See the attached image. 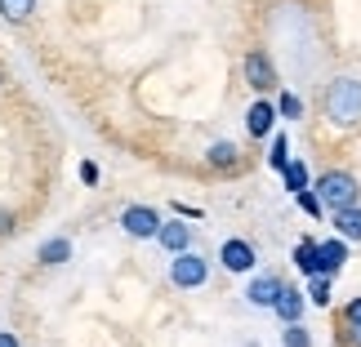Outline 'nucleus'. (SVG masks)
I'll use <instances>...</instances> for the list:
<instances>
[{
	"mask_svg": "<svg viewBox=\"0 0 361 347\" xmlns=\"http://www.w3.org/2000/svg\"><path fill=\"white\" fill-rule=\"evenodd\" d=\"M322 107H326V116L335 120L339 130H353V125H361V80H353V76L330 80Z\"/></svg>",
	"mask_w": 361,
	"mask_h": 347,
	"instance_id": "1",
	"label": "nucleus"
},
{
	"mask_svg": "<svg viewBox=\"0 0 361 347\" xmlns=\"http://www.w3.org/2000/svg\"><path fill=\"white\" fill-rule=\"evenodd\" d=\"M317 196H322V205H330L335 214L343 210H357V201H361V183L353 174H343V170H326L322 178H317Z\"/></svg>",
	"mask_w": 361,
	"mask_h": 347,
	"instance_id": "2",
	"label": "nucleus"
},
{
	"mask_svg": "<svg viewBox=\"0 0 361 347\" xmlns=\"http://www.w3.org/2000/svg\"><path fill=\"white\" fill-rule=\"evenodd\" d=\"M170 281L178 285V289H201L205 281H210V263H205L201 254H174V263H170Z\"/></svg>",
	"mask_w": 361,
	"mask_h": 347,
	"instance_id": "3",
	"label": "nucleus"
},
{
	"mask_svg": "<svg viewBox=\"0 0 361 347\" xmlns=\"http://www.w3.org/2000/svg\"><path fill=\"white\" fill-rule=\"evenodd\" d=\"M245 85L259 89V94L276 89V67H272V58H268V49H250V53H245Z\"/></svg>",
	"mask_w": 361,
	"mask_h": 347,
	"instance_id": "4",
	"label": "nucleus"
},
{
	"mask_svg": "<svg viewBox=\"0 0 361 347\" xmlns=\"http://www.w3.org/2000/svg\"><path fill=\"white\" fill-rule=\"evenodd\" d=\"M121 227L130 236H138V241H152V236L161 232V214L147 210V205H130V210L121 214Z\"/></svg>",
	"mask_w": 361,
	"mask_h": 347,
	"instance_id": "5",
	"label": "nucleus"
},
{
	"mask_svg": "<svg viewBox=\"0 0 361 347\" xmlns=\"http://www.w3.org/2000/svg\"><path fill=\"white\" fill-rule=\"evenodd\" d=\"M219 263H224L228 272H255L259 254H255V245H250V241L232 236V241H224V249H219Z\"/></svg>",
	"mask_w": 361,
	"mask_h": 347,
	"instance_id": "6",
	"label": "nucleus"
},
{
	"mask_svg": "<svg viewBox=\"0 0 361 347\" xmlns=\"http://www.w3.org/2000/svg\"><path fill=\"white\" fill-rule=\"evenodd\" d=\"M281 289H286V281H281V276H272V272H259L255 281H250L245 298L255 303V308H276V298H281Z\"/></svg>",
	"mask_w": 361,
	"mask_h": 347,
	"instance_id": "7",
	"label": "nucleus"
},
{
	"mask_svg": "<svg viewBox=\"0 0 361 347\" xmlns=\"http://www.w3.org/2000/svg\"><path fill=\"white\" fill-rule=\"evenodd\" d=\"M276 120H281V116H276V107H272L268 99H259V103L245 112V130H250V138H268Z\"/></svg>",
	"mask_w": 361,
	"mask_h": 347,
	"instance_id": "8",
	"label": "nucleus"
},
{
	"mask_svg": "<svg viewBox=\"0 0 361 347\" xmlns=\"http://www.w3.org/2000/svg\"><path fill=\"white\" fill-rule=\"evenodd\" d=\"M157 241L170 249V254H188V249H192V227L183 223V218H170V223H161Z\"/></svg>",
	"mask_w": 361,
	"mask_h": 347,
	"instance_id": "9",
	"label": "nucleus"
},
{
	"mask_svg": "<svg viewBox=\"0 0 361 347\" xmlns=\"http://www.w3.org/2000/svg\"><path fill=\"white\" fill-rule=\"evenodd\" d=\"M317 254H322V276H335L343 272V263H348V241H317Z\"/></svg>",
	"mask_w": 361,
	"mask_h": 347,
	"instance_id": "10",
	"label": "nucleus"
},
{
	"mask_svg": "<svg viewBox=\"0 0 361 347\" xmlns=\"http://www.w3.org/2000/svg\"><path fill=\"white\" fill-rule=\"evenodd\" d=\"M205 165L219 174H232V170H241V147L237 143H214L210 151H205Z\"/></svg>",
	"mask_w": 361,
	"mask_h": 347,
	"instance_id": "11",
	"label": "nucleus"
},
{
	"mask_svg": "<svg viewBox=\"0 0 361 347\" xmlns=\"http://www.w3.org/2000/svg\"><path fill=\"white\" fill-rule=\"evenodd\" d=\"M295 267L308 276V281L322 276V254H317V241H312V236H303V241L295 245Z\"/></svg>",
	"mask_w": 361,
	"mask_h": 347,
	"instance_id": "12",
	"label": "nucleus"
},
{
	"mask_svg": "<svg viewBox=\"0 0 361 347\" xmlns=\"http://www.w3.org/2000/svg\"><path fill=\"white\" fill-rule=\"evenodd\" d=\"M303 303H308V298H303V294H299L295 285H286V289H281V298H276V308H272V312L281 316L286 325H299V316H303Z\"/></svg>",
	"mask_w": 361,
	"mask_h": 347,
	"instance_id": "13",
	"label": "nucleus"
},
{
	"mask_svg": "<svg viewBox=\"0 0 361 347\" xmlns=\"http://www.w3.org/2000/svg\"><path fill=\"white\" fill-rule=\"evenodd\" d=\"M67 258H72V241H67V236H54V241L40 245V263H45V267H59Z\"/></svg>",
	"mask_w": 361,
	"mask_h": 347,
	"instance_id": "14",
	"label": "nucleus"
},
{
	"mask_svg": "<svg viewBox=\"0 0 361 347\" xmlns=\"http://www.w3.org/2000/svg\"><path fill=\"white\" fill-rule=\"evenodd\" d=\"M335 227H339V241H361V210L335 214Z\"/></svg>",
	"mask_w": 361,
	"mask_h": 347,
	"instance_id": "15",
	"label": "nucleus"
},
{
	"mask_svg": "<svg viewBox=\"0 0 361 347\" xmlns=\"http://www.w3.org/2000/svg\"><path fill=\"white\" fill-rule=\"evenodd\" d=\"M281 178H286V191H295V196H299V191H308V165H303V160H290Z\"/></svg>",
	"mask_w": 361,
	"mask_h": 347,
	"instance_id": "16",
	"label": "nucleus"
},
{
	"mask_svg": "<svg viewBox=\"0 0 361 347\" xmlns=\"http://www.w3.org/2000/svg\"><path fill=\"white\" fill-rule=\"evenodd\" d=\"M268 165L276 174H286V165H290V138L286 134H272V151H268Z\"/></svg>",
	"mask_w": 361,
	"mask_h": 347,
	"instance_id": "17",
	"label": "nucleus"
},
{
	"mask_svg": "<svg viewBox=\"0 0 361 347\" xmlns=\"http://www.w3.org/2000/svg\"><path fill=\"white\" fill-rule=\"evenodd\" d=\"M32 9H36V0H0V13H5L9 23H23V18H32Z\"/></svg>",
	"mask_w": 361,
	"mask_h": 347,
	"instance_id": "18",
	"label": "nucleus"
},
{
	"mask_svg": "<svg viewBox=\"0 0 361 347\" xmlns=\"http://www.w3.org/2000/svg\"><path fill=\"white\" fill-rule=\"evenodd\" d=\"M295 205H299V210L308 214V218H322V214H326V205H322V196H317V191H299Z\"/></svg>",
	"mask_w": 361,
	"mask_h": 347,
	"instance_id": "19",
	"label": "nucleus"
},
{
	"mask_svg": "<svg viewBox=\"0 0 361 347\" xmlns=\"http://www.w3.org/2000/svg\"><path fill=\"white\" fill-rule=\"evenodd\" d=\"M281 347H312V334L303 325H286V334H281Z\"/></svg>",
	"mask_w": 361,
	"mask_h": 347,
	"instance_id": "20",
	"label": "nucleus"
},
{
	"mask_svg": "<svg viewBox=\"0 0 361 347\" xmlns=\"http://www.w3.org/2000/svg\"><path fill=\"white\" fill-rule=\"evenodd\" d=\"M276 116H286V120H299V116H303V103L295 99V94H281V99H276Z\"/></svg>",
	"mask_w": 361,
	"mask_h": 347,
	"instance_id": "21",
	"label": "nucleus"
},
{
	"mask_svg": "<svg viewBox=\"0 0 361 347\" xmlns=\"http://www.w3.org/2000/svg\"><path fill=\"white\" fill-rule=\"evenodd\" d=\"M308 298L317 303V308H326V303H330V276H317V281H308Z\"/></svg>",
	"mask_w": 361,
	"mask_h": 347,
	"instance_id": "22",
	"label": "nucleus"
},
{
	"mask_svg": "<svg viewBox=\"0 0 361 347\" xmlns=\"http://www.w3.org/2000/svg\"><path fill=\"white\" fill-rule=\"evenodd\" d=\"M343 325H348V329H361V298H353L348 308H343Z\"/></svg>",
	"mask_w": 361,
	"mask_h": 347,
	"instance_id": "23",
	"label": "nucleus"
},
{
	"mask_svg": "<svg viewBox=\"0 0 361 347\" xmlns=\"http://www.w3.org/2000/svg\"><path fill=\"white\" fill-rule=\"evenodd\" d=\"M80 178H85V183L94 187V183H99V165H94V160H85V165H80Z\"/></svg>",
	"mask_w": 361,
	"mask_h": 347,
	"instance_id": "24",
	"label": "nucleus"
},
{
	"mask_svg": "<svg viewBox=\"0 0 361 347\" xmlns=\"http://www.w3.org/2000/svg\"><path fill=\"white\" fill-rule=\"evenodd\" d=\"M0 347H18V339H13V334H0Z\"/></svg>",
	"mask_w": 361,
	"mask_h": 347,
	"instance_id": "25",
	"label": "nucleus"
}]
</instances>
